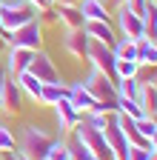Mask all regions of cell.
Returning a JSON list of instances; mask_svg holds the SVG:
<instances>
[{"instance_id":"cell-3","label":"cell","mask_w":157,"mask_h":160,"mask_svg":"<svg viewBox=\"0 0 157 160\" xmlns=\"http://www.w3.org/2000/svg\"><path fill=\"white\" fill-rule=\"evenodd\" d=\"M86 60L91 63V69L103 72V74L111 80V83H117V57H114L111 46H106V43H97V40H89Z\"/></svg>"},{"instance_id":"cell-37","label":"cell","mask_w":157,"mask_h":160,"mask_svg":"<svg viewBox=\"0 0 157 160\" xmlns=\"http://www.w3.org/2000/svg\"><path fill=\"white\" fill-rule=\"evenodd\" d=\"M3 80H6V66L0 63V86H3Z\"/></svg>"},{"instance_id":"cell-20","label":"cell","mask_w":157,"mask_h":160,"mask_svg":"<svg viewBox=\"0 0 157 160\" xmlns=\"http://www.w3.org/2000/svg\"><path fill=\"white\" fill-rule=\"evenodd\" d=\"M137 103H140V109L146 112V114H151V112H157V89L151 86V83H140V89H137Z\"/></svg>"},{"instance_id":"cell-10","label":"cell","mask_w":157,"mask_h":160,"mask_svg":"<svg viewBox=\"0 0 157 160\" xmlns=\"http://www.w3.org/2000/svg\"><path fill=\"white\" fill-rule=\"evenodd\" d=\"M32 57H34L32 49H14V46H9V49H6V63H3V66H6V74H9V77H17V74L29 72Z\"/></svg>"},{"instance_id":"cell-29","label":"cell","mask_w":157,"mask_h":160,"mask_svg":"<svg viewBox=\"0 0 157 160\" xmlns=\"http://www.w3.org/2000/svg\"><path fill=\"white\" fill-rule=\"evenodd\" d=\"M154 149H146V146H129L126 152V160H151Z\"/></svg>"},{"instance_id":"cell-8","label":"cell","mask_w":157,"mask_h":160,"mask_svg":"<svg viewBox=\"0 0 157 160\" xmlns=\"http://www.w3.org/2000/svg\"><path fill=\"white\" fill-rule=\"evenodd\" d=\"M29 72H32L37 80H40V83H63V80H60V72H57V66H54V60H52L43 49L34 52Z\"/></svg>"},{"instance_id":"cell-28","label":"cell","mask_w":157,"mask_h":160,"mask_svg":"<svg viewBox=\"0 0 157 160\" xmlns=\"http://www.w3.org/2000/svg\"><path fill=\"white\" fill-rule=\"evenodd\" d=\"M120 77H140L137 60H117V80Z\"/></svg>"},{"instance_id":"cell-2","label":"cell","mask_w":157,"mask_h":160,"mask_svg":"<svg viewBox=\"0 0 157 160\" xmlns=\"http://www.w3.org/2000/svg\"><path fill=\"white\" fill-rule=\"evenodd\" d=\"M14 46V49H43V26H40V20H29V23H23L20 29H14L6 34V49Z\"/></svg>"},{"instance_id":"cell-24","label":"cell","mask_w":157,"mask_h":160,"mask_svg":"<svg viewBox=\"0 0 157 160\" xmlns=\"http://www.w3.org/2000/svg\"><path fill=\"white\" fill-rule=\"evenodd\" d=\"M111 117H114V112H86L83 114V123H89L91 129H106L109 123H111Z\"/></svg>"},{"instance_id":"cell-14","label":"cell","mask_w":157,"mask_h":160,"mask_svg":"<svg viewBox=\"0 0 157 160\" xmlns=\"http://www.w3.org/2000/svg\"><path fill=\"white\" fill-rule=\"evenodd\" d=\"M69 100H71V106L77 109V112H94L97 109V103H100V100H94L91 97V92L83 86V80H80V83H71L69 86Z\"/></svg>"},{"instance_id":"cell-4","label":"cell","mask_w":157,"mask_h":160,"mask_svg":"<svg viewBox=\"0 0 157 160\" xmlns=\"http://www.w3.org/2000/svg\"><path fill=\"white\" fill-rule=\"evenodd\" d=\"M114 29H117V37H126V40H140L143 37V17L140 14H134V12H129L126 6H120V9H114Z\"/></svg>"},{"instance_id":"cell-46","label":"cell","mask_w":157,"mask_h":160,"mask_svg":"<svg viewBox=\"0 0 157 160\" xmlns=\"http://www.w3.org/2000/svg\"><path fill=\"white\" fill-rule=\"evenodd\" d=\"M151 3H157V0H151Z\"/></svg>"},{"instance_id":"cell-30","label":"cell","mask_w":157,"mask_h":160,"mask_svg":"<svg viewBox=\"0 0 157 160\" xmlns=\"http://www.w3.org/2000/svg\"><path fill=\"white\" fill-rule=\"evenodd\" d=\"M137 129H140V134L146 137V140H151V134L157 132V126H154V120L146 114V117H140V120H137Z\"/></svg>"},{"instance_id":"cell-17","label":"cell","mask_w":157,"mask_h":160,"mask_svg":"<svg viewBox=\"0 0 157 160\" xmlns=\"http://www.w3.org/2000/svg\"><path fill=\"white\" fill-rule=\"evenodd\" d=\"M137 66H157V43L154 40H149V37H140L137 40Z\"/></svg>"},{"instance_id":"cell-40","label":"cell","mask_w":157,"mask_h":160,"mask_svg":"<svg viewBox=\"0 0 157 160\" xmlns=\"http://www.w3.org/2000/svg\"><path fill=\"white\" fill-rule=\"evenodd\" d=\"M151 86H154V89H157V72H154V77H151Z\"/></svg>"},{"instance_id":"cell-44","label":"cell","mask_w":157,"mask_h":160,"mask_svg":"<svg viewBox=\"0 0 157 160\" xmlns=\"http://www.w3.org/2000/svg\"><path fill=\"white\" fill-rule=\"evenodd\" d=\"M0 160H6V154H0Z\"/></svg>"},{"instance_id":"cell-11","label":"cell","mask_w":157,"mask_h":160,"mask_svg":"<svg viewBox=\"0 0 157 160\" xmlns=\"http://www.w3.org/2000/svg\"><path fill=\"white\" fill-rule=\"evenodd\" d=\"M83 32L89 34V40H97V43H106V46H114L117 40V29L111 20H86Z\"/></svg>"},{"instance_id":"cell-33","label":"cell","mask_w":157,"mask_h":160,"mask_svg":"<svg viewBox=\"0 0 157 160\" xmlns=\"http://www.w3.org/2000/svg\"><path fill=\"white\" fill-rule=\"evenodd\" d=\"M103 3H106V9H109V12H114V9L126 6V0H103Z\"/></svg>"},{"instance_id":"cell-35","label":"cell","mask_w":157,"mask_h":160,"mask_svg":"<svg viewBox=\"0 0 157 160\" xmlns=\"http://www.w3.org/2000/svg\"><path fill=\"white\" fill-rule=\"evenodd\" d=\"M80 0H52V6H77Z\"/></svg>"},{"instance_id":"cell-31","label":"cell","mask_w":157,"mask_h":160,"mask_svg":"<svg viewBox=\"0 0 157 160\" xmlns=\"http://www.w3.org/2000/svg\"><path fill=\"white\" fill-rule=\"evenodd\" d=\"M37 20H40V26H54V23H57V12H54V6L43 9V12H37Z\"/></svg>"},{"instance_id":"cell-7","label":"cell","mask_w":157,"mask_h":160,"mask_svg":"<svg viewBox=\"0 0 157 160\" xmlns=\"http://www.w3.org/2000/svg\"><path fill=\"white\" fill-rule=\"evenodd\" d=\"M0 112L3 114H20L23 112V92L17 86V80L6 74L3 86H0Z\"/></svg>"},{"instance_id":"cell-16","label":"cell","mask_w":157,"mask_h":160,"mask_svg":"<svg viewBox=\"0 0 157 160\" xmlns=\"http://www.w3.org/2000/svg\"><path fill=\"white\" fill-rule=\"evenodd\" d=\"M54 12H57V23L63 29H83V23H86L77 6H54Z\"/></svg>"},{"instance_id":"cell-32","label":"cell","mask_w":157,"mask_h":160,"mask_svg":"<svg viewBox=\"0 0 157 160\" xmlns=\"http://www.w3.org/2000/svg\"><path fill=\"white\" fill-rule=\"evenodd\" d=\"M146 3H149V0H126V9L143 17V12H146Z\"/></svg>"},{"instance_id":"cell-39","label":"cell","mask_w":157,"mask_h":160,"mask_svg":"<svg viewBox=\"0 0 157 160\" xmlns=\"http://www.w3.org/2000/svg\"><path fill=\"white\" fill-rule=\"evenodd\" d=\"M151 146H154V152H157V132L151 134Z\"/></svg>"},{"instance_id":"cell-47","label":"cell","mask_w":157,"mask_h":160,"mask_svg":"<svg viewBox=\"0 0 157 160\" xmlns=\"http://www.w3.org/2000/svg\"><path fill=\"white\" fill-rule=\"evenodd\" d=\"M49 6H52V0H49Z\"/></svg>"},{"instance_id":"cell-21","label":"cell","mask_w":157,"mask_h":160,"mask_svg":"<svg viewBox=\"0 0 157 160\" xmlns=\"http://www.w3.org/2000/svg\"><path fill=\"white\" fill-rule=\"evenodd\" d=\"M117 60H134L137 57V40H126V37H117L114 46H111Z\"/></svg>"},{"instance_id":"cell-13","label":"cell","mask_w":157,"mask_h":160,"mask_svg":"<svg viewBox=\"0 0 157 160\" xmlns=\"http://www.w3.org/2000/svg\"><path fill=\"white\" fill-rule=\"evenodd\" d=\"M103 137H106V146H109V152L114 154V160H126V152H129V140L123 137L120 126L114 123V117H111V123L103 129Z\"/></svg>"},{"instance_id":"cell-42","label":"cell","mask_w":157,"mask_h":160,"mask_svg":"<svg viewBox=\"0 0 157 160\" xmlns=\"http://www.w3.org/2000/svg\"><path fill=\"white\" fill-rule=\"evenodd\" d=\"M6 160H14V157H12V152H9V154H6Z\"/></svg>"},{"instance_id":"cell-27","label":"cell","mask_w":157,"mask_h":160,"mask_svg":"<svg viewBox=\"0 0 157 160\" xmlns=\"http://www.w3.org/2000/svg\"><path fill=\"white\" fill-rule=\"evenodd\" d=\"M46 160H71L69 143H66V140H60V137H57V140H54V146H52V149H49V154H46Z\"/></svg>"},{"instance_id":"cell-41","label":"cell","mask_w":157,"mask_h":160,"mask_svg":"<svg viewBox=\"0 0 157 160\" xmlns=\"http://www.w3.org/2000/svg\"><path fill=\"white\" fill-rule=\"evenodd\" d=\"M149 117H151V120H154V126H157V112H151V114H149Z\"/></svg>"},{"instance_id":"cell-45","label":"cell","mask_w":157,"mask_h":160,"mask_svg":"<svg viewBox=\"0 0 157 160\" xmlns=\"http://www.w3.org/2000/svg\"><path fill=\"white\" fill-rule=\"evenodd\" d=\"M0 6H3V0H0Z\"/></svg>"},{"instance_id":"cell-38","label":"cell","mask_w":157,"mask_h":160,"mask_svg":"<svg viewBox=\"0 0 157 160\" xmlns=\"http://www.w3.org/2000/svg\"><path fill=\"white\" fill-rule=\"evenodd\" d=\"M0 52H6V34L0 32Z\"/></svg>"},{"instance_id":"cell-25","label":"cell","mask_w":157,"mask_h":160,"mask_svg":"<svg viewBox=\"0 0 157 160\" xmlns=\"http://www.w3.org/2000/svg\"><path fill=\"white\" fill-rule=\"evenodd\" d=\"M69 143V152H71V160H97V154L89 149V146H83L80 140H77L74 134H71V140H66Z\"/></svg>"},{"instance_id":"cell-34","label":"cell","mask_w":157,"mask_h":160,"mask_svg":"<svg viewBox=\"0 0 157 160\" xmlns=\"http://www.w3.org/2000/svg\"><path fill=\"white\" fill-rule=\"evenodd\" d=\"M29 6H34L37 12H43V9H49V0H29Z\"/></svg>"},{"instance_id":"cell-15","label":"cell","mask_w":157,"mask_h":160,"mask_svg":"<svg viewBox=\"0 0 157 160\" xmlns=\"http://www.w3.org/2000/svg\"><path fill=\"white\" fill-rule=\"evenodd\" d=\"M77 9H80L83 20H111V12L106 9L103 0H80Z\"/></svg>"},{"instance_id":"cell-19","label":"cell","mask_w":157,"mask_h":160,"mask_svg":"<svg viewBox=\"0 0 157 160\" xmlns=\"http://www.w3.org/2000/svg\"><path fill=\"white\" fill-rule=\"evenodd\" d=\"M14 80H17V86H20L23 97L34 100V103H37V100H40V89H43V83H40V80H37V77H34L32 72H23V74H17Z\"/></svg>"},{"instance_id":"cell-6","label":"cell","mask_w":157,"mask_h":160,"mask_svg":"<svg viewBox=\"0 0 157 160\" xmlns=\"http://www.w3.org/2000/svg\"><path fill=\"white\" fill-rule=\"evenodd\" d=\"M83 86L91 92V97L94 100H103V103H114L117 100V92H114V83L103 74V72H97V69H91L89 72V77L83 80Z\"/></svg>"},{"instance_id":"cell-43","label":"cell","mask_w":157,"mask_h":160,"mask_svg":"<svg viewBox=\"0 0 157 160\" xmlns=\"http://www.w3.org/2000/svg\"><path fill=\"white\" fill-rule=\"evenodd\" d=\"M151 160H157V152H154V154H151Z\"/></svg>"},{"instance_id":"cell-9","label":"cell","mask_w":157,"mask_h":160,"mask_svg":"<svg viewBox=\"0 0 157 160\" xmlns=\"http://www.w3.org/2000/svg\"><path fill=\"white\" fill-rule=\"evenodd\" d=\"M37 17V9H9V6H0V32L9 34L14 29H20L23 23Z\"/></svg>"},{"instance_id":"cell-1","label":"cell","mask_w":157,"mask_h":160,"mask_svg":"<svg viewBox=\"0 0 157 160\" xmlns=\"http://www.w3.org/2000/svg\"><path fill=\"white\" fill-rule=\"evenodd\" d=\"M54 134L46 132L43 126H34V123H26L20 129V134H17V149H20L23 154H29L32 160H46L49 149L54 146Z\"/></svg>"},{"instance_id":"cell-36","label":"cell","mask_w":157,"mask_h":160,"mask_svg":"<svg viewBox=\"0 0 157 160\" xmlns=\"http://www.w3.org/2000/svg\"><path fill=\"white\" fill-rule=\"evenodd\" d=\"M12 157H14V160H32V157H29V154H23L20 149H14V152H12Z\"/></svg>"},{"instance_id":"cell-12","label":"cell","mask_w":157,"mask_h":160,"mask_svg":"<svg viewBox=\"0 0 157 160\" xmlns=\"http://www.w3.org/2000/svg\"><path fill=\"white\" fill-rule=\"evenodd\" d=\"M63 49H66L74 60H86L89 34H86L83 29H66V34H63Z\"/></svg>"},{"instance_id":"cell-5","label":"cell","mask_w":157,"mask_h":160,"mask_svg":"<svg viewBox=\"0 0 157 160\" xmlns=\"http://www.w3.org/2000/svg\"><path fill=\"white\" fill-rule=\"evenodd\" d=\"M52 109H54V117H57V129H60V137L71 134V132L77 129V123L83 120V112H77V109L71 106V100H69V97L57 100Z\"/></svg>"},{"instance_id":"cell-22","label":"cell","mask_w":157,"mask_h":160,"mask_svg":"<svg viewBox=\"0 0 157 160\" xmlns=\"http://www.w3.org/2000/svg\"><path fill=\"white\" fill-rule=\"evenodd\" d=\"M114 106H117V112H120V114H126V117H131V120L146 117V112L140 109V103H137V100H131V97H117Z\"/></svg>"},{"instance_id":"cell-23","label":"cell","mask_w":157,"mask_h":160,"mask_svg":"<svg viewBox=\"0 0 157 160\" xmlns=\"http://www.w3.org/2000/svg\"><path fill=\"white\" fill-rule=\"evenodd\" d=\"M137 89H140V80L137 77H120L114 83V92H117V97H137Z\"/></svg>"},{"instance_id":"cell-18","label":"cell","mask_w":157,"mask_h":160,"mask_svg":"<svg viewBox=\"0 0 157 160\" xmlns=\"http://www.w3.org/2000/svg\"><path fill=\"white\" fill-rule=\"evenodd\" d=\"M63 97H69V86L66 83H43L40 100H37V103H40V106H54L57 100H63Z\"/></svg>"},{"instance_id":"cell-26","label":"cell","mask_w":157,"mask_h":160,"mask_svg":"<svg viewBox=\"0 0 157 160\" xmlns=\"http://www.w3.org/2000/svg\"><path fill=\"white\" fill-rule=\"evenodd\" d=\"M14 149H17L14 132H12L6 123H0V154H9V152H14Z\"/></svg>"}]
</instances>
